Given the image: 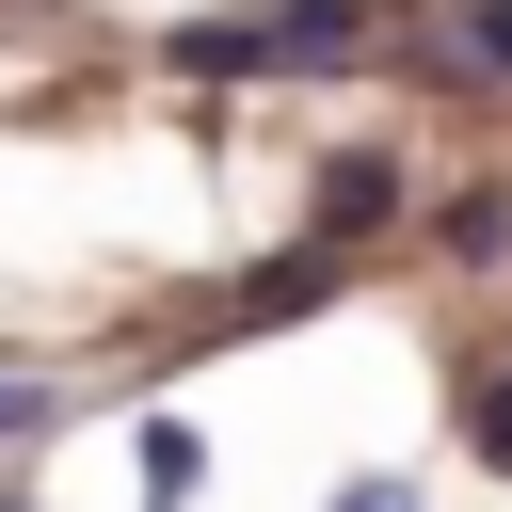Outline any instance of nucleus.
<instances>
[{"instance_id": "f257e3e1", "label": "nucleus", "mask_w": 512, "mask_h": 512, "mask_svg": "<svg viewBox=\"0 0 512 512\" xmlns=\"http://www.w3.org/2000/svg\"><path fill=\"white\" fill-rule=\"evenodd\" d=\"M368 48V0H288V16H256V32H224V16H192L176 32V64H208V80H272V64H352Z\"/></svg>"}, {"instance_id": "f03ea898", "label": "nucleus", "mask_w": 512, "mask_h": 512, "mask_svg": "<svg viewBox=\"0 0 512 512\" xmlns=\"http://www.w3.org/2000/svg\"><path fill=\"white\" fill-rule=\"evenodd\" d=\"M384 208H400V176H384V160H336V176H320V240H368Z\"/></svg>"}, {"instance_id": "7ed1b4c3", "label": "nucleus", "mask_w": 512, "mask_h": 512, "mask_svg": "<svg viewBox=\"0 0 512 512\" xmlns=\"http://www.w3.org/2000/svg\"><path fill=\"white\" fill-rule=\"evenodd\" d=\"M128 464H144V512H176V496H192V480H208V448H192V432H176V416H144V448H128Z\"/></svg>"}, {"instance_id": "20e7f679", "label": "nucleus", "mask_w": 512, "mask_h": 512, "mask_svg": "<svg viewBox=\"0 0 512 512\" xmlns=\"http://www.w3.org/2000/svg\"><path fill=\"white\" fill-rule=\"evenodd\" d=\"M48 416H64V400H48V384H16V368H0V448H32V432H48Z\"/></svg>"}, {"instance_id": "39448f33", "label": "nucleus", "mask_w": 512, "mask_h": 512, "mask_svg": "<svg viewBox=\"0 0 512 512\" xmlns=\"http://www.w3.org/2000/svg\"><path fill=\"white\" fill-rule=\"evenodd\" d=\"M464 48H480V64L512 80V0H464Z\"/></svg>"}, {"instance_id": "423d86ee", "label": "nucleus", "mask_w": 512, "mask_h": 512, "mask_svg": "<svg viewBox=\"0 0 512 512\" xmlns=\"http://www.w3.org/2000/svg\"><path fill=\"white\" fill-rule=\"evenodd\" d=\"M480 448H496V464H512V384H480Z\"/></svg>"}, {"instance_id": "0eeeda50", "label": "nucleus", "mask_w": 512, "mask_h": 512, "mask_svg": "<svg viewBox=\"0 0 512 512\" xmlns=\"http://www.w3.org/2000/svg\"><path fill=\"white\" fill-rule=\"evenodd\" d=\"M336 512H400V480H352V496H336Z\"/></svg>"}]
</instances>
